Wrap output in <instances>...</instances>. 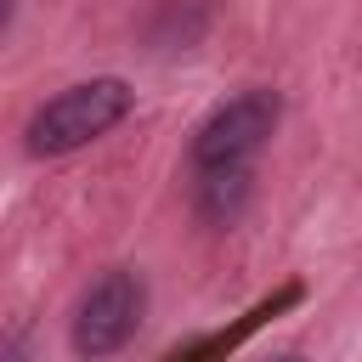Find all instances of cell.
Returning a JSON list of instances; mask_svg holds the SVG:
<instances>
[{
    "label": "cell",
    "instance_id": "cell-1",
    "mask_svg": "<svg viewBox=\"0 0 362 362\" xmlns=\"http://www.w3.org/2000/svg\"><path fill=\"white\" fill-rule=\"evenodd\" d=\"M130 85L124 79H85V85H68L57 90L45 107H34L28 130H23V147L34 158H57V153H74L96 136H107L124 113H130Z\"/></svg>",
    "mask_w": 362,
    "mask_h": 362
},
{
    "label": "cell",
    "instance_id": "cell-2",
    "mask_svg": "<svg viewBox=\"0 0 362 362\" xmlns=\"http://www.w3.org/2000/svg\"><path fill=\"white\" fill-rule=\"evenodd\" d=\"M277 113H283L277 90H243V96H232L226 107H215L198 124V136H192V170L198 175L243 170L266 147V136L277 130Z\"/></svg>",
    "mask_w": 362,
    "mask_h": 362
},
{
    "label": "cell",
    "instance_id": "cell-3",
    "mask_svg": "<svg viewBox=\"0 0 362 362\" xmlns=\"http://www.w3.org/2000/svg\"><path fill=\"white\" fill-rule=\"evenodd\" d=\"M141 311H147V288H141V277L124 272V266H119V272H102V277L85 288L79 311H74V356L102 362V356L124 351L130 334L141 328Z\"/></svg>",
    "mask_w": 362,
    "mask_h": 362
},
{
    "label": "cell",
    "instance_id": "cell-4",
    "mask_svg": "<svg viewBox=\"0 0 362 362\" xmlns=\"http://www.w3.org/2000/svg\"><path fill=\"white\" fill-rule=\"evenodd\" d=\"M272 362H305V356H272Z\"/></svg>",
    "mask_w": 362,
    "mask_h": 362
}]
</instances>
